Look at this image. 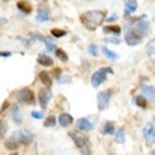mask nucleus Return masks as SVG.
I'll use <instances>...</instances> for the list:
<instances>
[{"label":"nucleus","mask_w":155,"mask_h":155,"mask_svg":"<svg viewBox=\"0 0 155 155\" xmlns=\"http://www.w3.org/2000/svg\"><path fill=\"white\" fill-rule=\"evenodd\" d=\"M104 20H106V13L103 10H89L81 16V21L86 25V28L92 31L97 28L99 25H102Z\"/></svg>","instance_id":"1"},{"label":"nucleus","mask_w":155,"mask_h":155,"mask_svg":"<svg viewBox=\"0 0 155 155\" xmlns=\"http://www.w3.org/2000/svg\"><path fill=\"white\" fill-rule=\"evenodd\" d=\"M107 74H113V69L109 68V66H103V68L96 71V72L92 75V86H93V87H99L102 83H104Z\"/></svg>","instance_id":"2"},{"label":"nucleus","mask_w":155,"mask_h":155,"mask_svg":"<svg viewBox=\"0 0 155 155\" xmlns=\"http://www.w3.org/2000/svg\"><path fill=\"white\" fill-rule=\"evenodd\" d=\"M33 134L27 130H18L14 131L12 134V140H14L18 145H23V144H31L33 143Z\"/></svg>","instance_id":"3"},{"label":"nucleus","mask_w":155,"mask_h":155,"mask_svg":"<svg viewBox=\"0 0 155 155\" xmlns=\"http://www.w3.org/2000/svg\"><path fill=\"white\" fill-rule=\"evenodd\" d=\"M17 100L18 103H24V104H33L35 97H34L33 90L28 89V87H23V89L18 90L17 93Z\"/></svg>","instance_id":"4"},{"label":"nucleus","mask_w":155,"mask_h":155,"mask_svg":"<svg viewBox=\"0 0 155 155\" xmlns=\"http://www.w3.org/2000/svg\"><path fill=\"white\" fill-rule=\"evenodd\" d=\"M69 137L72 138V141H74L75 145H76L79 150H83V148L87 147L89 140H87V137H85L83 134H81L79 131H71V133H69Z\"/></svg>","instance_id":"5"},{"label":"nucleus","mask_w":155,"mask_h":155,"mask_svg":"<svg viewBox=\"0 0 155 155\" xmlns=\"http://www.w3.org/2000/svg\"><path fill=\"white\" fill-rule=\"evenodd\" d=\"M144 138L147 140L148 145H154L155 144V124L154 123H147L143 128Z\"/></svg>","instance_id":"6"},{"label":"nucleus","mask_w":155,"mask_h":155,"mask_svg":"<svg viewBox=\"0 0 155 155\" xmlns=\"http://www.w3.org/2000/svg\"><path fill=\"white\" fill-rule=\"evenodd\" d=\"M110 99H111V92L110 90L100 92V93L97 94V107H99V110H106L107 107H109Z\"/></svg>","instance_id":"7"},{"label":"nucleus","mask_w":155,"mask_h":155,"mask_svg":"<svg viewBox=\"0 0 155 155\" xmlns=\"http://www.w3.org/2000/svg\"><path fill=\"white\" fill-rule=\"evenodd\" d=\"M124 40H126V42L130 47H134V45L140 44L141 42V40H143V37H140L137 33H134L131 28H128L126 31V35H124Z\"/></svg>","instance_id":"8"},{"label":"nucleus","mask_w":155,"mask_h":155,"mask_svg":"<svg viewBox=\"0 0 155 155\" xmlns=\"http://www.w3.org/2000/svg\"><path fill=\"white\" fill-rule=\"evenodd\" d=\"M51 97H52V92H51L49 87H44V89L40 90V93H38V100H40V104L42 106V109L47 107V104H48V102L51 100Z\"/></svg>","instance_id":"9"},{"label":"nucleus","mask_w":155,"mask_h":155,"mask_svg":"<svg viewBox=\"0 0 155 155\" xmlns=\"http://www.w3.org/2000/svg\"><path fill=\"white\" fill-rule=\"evenodd\" d=\"M76 128L79 131H92L93 130V124L90 123L89 118L83 117V118H79L76 121Z\"/></svg>","instance_id":"10"},{"label":"nucleus","mask_w":155,"mask_h":155,"mask_svg":"<svg viewBox=\"0 0 155 155\" xmlns=\"http://www.w3.org/2000/svg\"><path fill=\"white\" fill-rule=\"evenodd\" d=\"M58 123L61 127H69L74 124V117L68 113H62L59 117H58Z\"/></svg>","instance_id":"11"},{"label":"nucleus","mask_w":155,"mask_h":155,"mask_svg":"<svg viewBox=\"0 0 155 155\" xmlns=\"http://www.w3.org/2000/svg\"><path fill=\"white\" fill-rule=\"evenodd\" d=\"M31 37H35V40H40L42 41L45 44V47H47V51H55V45L52 44V41L48 40V38H45L44 35H40V34H31Z\"/></svg>","instance_id":"12"},{"label":"nucleus","mask_w":155,"mask_h":155,"mask_svg":"<svg viewBox=\"0 0 155 155\" xmlns=\"http://www.w3.org/2000/svg\"><path fill=\"white\" fill-rule=\"evenodd\" d=\"M124 7H126V12H124V14H126V17H130L131 13H134L135 10H137V7H138V2H135V0H128V2H126L124 3Z\"/></svg>","instance_id":"13"},{"label":"nucleus","mask_w":155,"mask_h":155,"mask_svg":"<svg viewBox=\"0 0 155 155\" xmlns=\"http://www.w3.org/2000/svg\"><path fill=\"white\" fill-rule=\"evenodd\" d=\"M143 96L155 103V86H143Z\"/></svg>","instance_id":"14"},{"label":"nucleus","mask_w":155,"mask_h":155,"mask_svg":"<svg viewBox=\"0 0 155 155\" xmlns=\"http://www.w3.org/2000/svg\"><path fill=\"white\" fill-rule=\"evenodd\" d=\"M51 17H49V10L45 7H40V10H38L37 13V21H40V23H45V21H48Z\"/></svg>","instance_id":"15"},{"label":"nucleus","mask_w":155,"mask_h":155,"mask_svg":"<svg viewBox=\"0 0 155 155\" xmlns=\"http://www.w3.org/2000/svg\"><path fill=\"white\" fill-rule=\"evenodd\" d=\"M12 117L16 124H21L23 123V114H21V110L18 109V106L12 107Z\"/></svg>","instance_id":"16"},{"label":"nucleus","mask_w":155,"mask_h":155,"mask_svg":"<svg viewBox=\"0 0 155 155\" xmlns=\"http://www.w3.org/2000/svg\"><path fill=\"white\" fill-rule=\"evenodd\" d=\"M38 78H40L41 83H44L47 87H49V86H52V78L49 76L48 72H45V71H41L40 75H38Z\"/></svg>","instance_id":"17"},{"label":"nucleus","mask_w":155,"mask_h":155,"mask_svg":"<svg viewBox=\"0 0 155 155\" xmlns=\"http://www.w3.org/2000/svg\"><path fill=\"white\" fill-rule=\"evenodd\" d=\"M37 62L40 64V65L42 66H52V58H49L48 55H44V54H41V55H38L37 57Z\"/></svg>","instance_id":"18"},{"label":"nucleus","mask_w":155,"mask_h":155,"mask_svg":"<svg viewBox=\"0 0 155 155\" xmlns=\"http://www.w3.org/2000/svg\"><path fill=\"white\" fill-rule=\"evenodd\" d=\"M102 52L104 54V57H107L109 59H111V61H117L118 59V54H116V52H113L111 49H109L107 47H102Z\"/></svg>","instance_id":"19"},{"label":"nucleus","mask_w":155,"mask_h":155,"mask_svg":"<svg viewBox=\"0 0 155 155\" xmlns=\"http://www.w3.org/2000/svg\"><path fill=\"white\" fill-rule=\"evenodd\" d=\"M116 131V126L113 121H106L104 123V126H103V134H113Z\"/></svg>","instance_id":"20"},{"label":"nucleus","mask_w":155,"mask_h":155,"mask_svg":"<svg viewBox=\"0 0 155 155\" xmlns=\"http://www.w3.org/2000/svg\"><path fill=\"white\" fill-rule=\"evenodd\" d=\"M17 8L21 10L24 14H30L31 13V6L27 2H17Z\"/></svg>","instance_id":"21"},{"label":"nucleus","mask_w":155,"mask_h":155,"mask_svg":"<svg viewBox=\"0 0 155 155\" xmlns=\"http://www.w3.org/2000/svg\"><path fill=\"white\" fill-rule=\"evenodd\" d=\"M4 145H6V148H7V150H10V151H16L17 148L20 147V145H18V144H17L14 140H12V138H8L7 141L4 143Z\"/></svg>","instance_id":"22"},{"label":"nucleus","mask_w":155,"mask_h":155,"mask_svg":"<svg viewBox=\"0 0 155 155\" xmlns=\"http://www.w3.org/2000/svg\"><path fill=\"white\" fill-rule=\"evenodd\" d=\"M134 103L138 107H141V109H145V107H147V100H145V97H144L143 94H141V96H137V97L134 99Z\"/></svg>","instance_id":"23"},{"label":"nucleus","mask_w":155,"mask_h":155,"mask_svg":"<svg viewBox=\"0 0 155 155\" xmlns=\"http://www.w3.org/2000/svg\"><path fill=\"white\" fill-rule=\"evenodd\" d=\"M55 55H57L61 61H64V62H66L68 59H69V57H68V54L64 51V49H59V48H57L55 49Z\"/></svg>","instance_id":"24"},{"label":"nucleus","mask_w":155,"mask_h":155,"mask_svg":"<svg viewBox=\"0 0 155 155\" xmlns=\"http://www.w3.org/2000/svg\"><path fill=\"white\" fill-rule=\"evenodd\" d=\"M124 141H126V131H124V128H120V131H118L117 135H116V143L123 144Z\"/></svg>","instance_id":"25"},{"label":"nucleus","mask_w":155,"mask_h":155,"mask_svg":"<svg viewBox=\"0 0 155 155\" xmlns=\"http://www.w3.org/2000/svg\"><path fill=\"white\" fill-rule=\"evenodd\" d=\"M8 130V124L7 121H4V120H0V138H3L6 133Z\"/></svg>","instance_id":"26"},{"label":"nucleus","mask_w":155,"mask_h":155,"mask_svg":"<svg viewBox=\"0 0 155 155\" xmlns=\"http://www.w3.org/2000/svg\"><path fill=\"white\" fill-rule=\"evenodd\" d=\"M104 33H113V34H120L121 33V27H117V25H110V27H104L103 28Z\"/></svg>","instance_id":"27"},{"label":"nucleus","mask_w":155,"mask_h":155,"mask_svg":"<svg viewBox=\"0 0 155 155\" xmlns=\"http://www.w3.org/2000/svg\"><path fill=\"white\" fill-rule=\"evenodd\" d=\"M55 124H57V118L54 117V116H49V117L45 118V121H44V127L49 128V127H54Z\"/></svg>","instance_id":"28"},{"label":"nucleus","mask_w":155,"mask_h":155,"mask_svg":"<svg viewBox=\"0 0 155 155\" xmlns=\"http://www.w3.org/2000/svg\"><path fill=\"white\" fill-rule=\"evenodd\" d=\"M87 51H89V54H90V55H93V57H97V55H99L97 45H94V44H90L89 47H87Z\"/></svg>","instance_id":"29"},{"label":"nucleus","mask_w":155,"mask_h":155,"mask_svg":"<svg viewBox=\"0 0 155 155\" xmlns=\"http://www.w3.org/2000/svg\"><path fill=\"white\" fill-rule=\"evenodd\" d=\"M147 52L150 54V55H152V52H155V38L147 44Z\"/></svg>","instance_id":"30"},{"label":"nucleus","mask_w":155,"mask_h":155,"mask_svg":"<svg viewBox=\"0 0 155 155\" xmlns=\"http://www.w3.org/2000/svg\"><path fill=\"white\" fill-rule=\"evenodd\" d=\"M51 34H52L54 37L55 38H61V37H64V35H65V31H64V30H58V28H54L52 31H51Z\"/></svg>","instance_id":"31"},{"label":"nucleus","mask_w":155,"mask_h":155,"mask_svg":"<svg viewBox=\"0 0 155 155\" xmlns=\"http://www.w3.org/2000/svg\"><path fill=\"white\" fill-rule=\"evenodd\" d=\"M31 116H33L34 118H37V120H40V118L44 117V114H42V111H35V110H34L33 113H31Z\"/></svg>","instance_id":"32"},{"label":"nucleus","mask_w":155,"mask_h":155,"mask_svg":"<svg viewBox=\"0 0 155 155\" xmlns=\"http://www.w3.org/2000/svg\"><path fill=\"white\" fill-rule=\"evenodd\" d=\"M107 42H111V44H120L121 40L120 38H116V37H111V38H106Z\"/></svg>","instance_id":"33"},{"label":"nucleus","mask_w":155,"mask_h":155,"mask_svg":"<svg viewBox=\"0 0 155 155\" xmlns=\"http://www.w3.org/2000/svg\"><path fill=\"white\" fill-rule=\"evenodd\" d=\"M8 106H10V103H8L7 100H6V102H3V104H2V109H0V113H3V111L6 110Z\"/></svg>","instance_id":"34"},{"label":"nucleus","mask_w":155,"mask_h":155,"mask_svg":"<svg viewBox=\"0 0 155 155\" xmlns=\"http://www.w3.org/2000/svg\"><path fill=\"white\" fill-rule=\"evenodd\" d=\"M116 20H117V14H113L111 17H109V18H107V21H109V23H113V21H116Z\"/></svg>","instance_id":"35"},{"label":"nucleus","mask_w":155,"mask_h":155,"mask_svg":"<svg viewBox=\"0 0 155 155\" xmlns=\"http://www.w3.org/2000/svg\"><path fill=\"white\" fill-rule=\"evenodd\" d=\"M82 155H92V154H90L89 148L86 147V148H83V150H82Z\"/></svg>","instance_id":"36"},{"label":"nucleus","mask_w":155,"mask_h":155,"mask_svg":"<svg viewBox=\"0 0 155 155\" xmlns=\"http://www.w3.org/2000/svg\"><path fill=\"white\" fill-rule=\"evenodd\" d=\"M10 55H12L10 52H0V57H4V58H8Z\"/></svg>","instance_id":"37"},{"label":"nucleus","mask_w":155,"mask_h":155,"mask_svg":"<svg viewBox=\"0 0 155 155\" xmlns=\"http://www.w3.org/2000/svg\"><path fill=\"white\" fill-rule=\"evenodd\" d=\"M10 155H18V154H17V152H13V154H10Z\"/></svg>","instance_id":"38"},{"label":"nucleus","mask_w":155,"mask_h":155,"mask_svg":"<svg viewBox=\"0 0 155 155\" xmlns=\"http://www.w3.org/2000/svg\"><path fill=\"white\" fill-rule=\"evenodd\" d=\"M151 155H155V152H152V154H151Z\"/></svg>","instance_id":"39"}]
</instances>
